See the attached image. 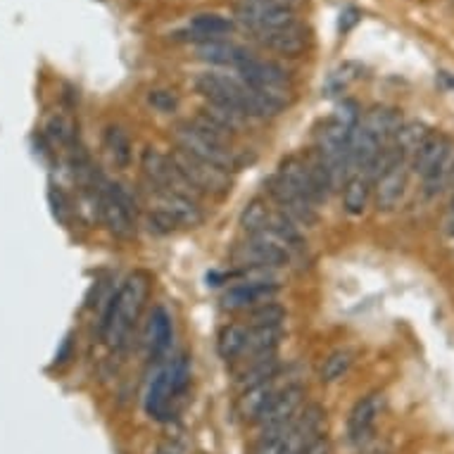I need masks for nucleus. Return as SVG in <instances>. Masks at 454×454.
Segmentation results:
<instances>
[{
  "mask_svg": "<svg viewBox=\"0 0 454 454\" xmlns=\"http://www.w3.org/2000/svg\"><path fill=\"white\" fill-rule=\"evenodd\" d=\"M450 186L454 188V167H452V176H450Z\"/></svg>",
  "mask_w": 454,
  "mask_h": 454,
  "instance_id": "nucleus-41",
  "label": "nucleus"
},
{
  "mask_svg": "<svg viewBox=\"0 0 454 454\" xmlns=\"http://www.w3.org/2000/svg\"><path fill=\"white\" fill-rule=\"evenodd\" d=\"M236 29V22L231 17H223L219 12H200V15L191 17L186 31L184 34H191V41L195 43H207V41H219V38H226L229 34H233Z\"/></svg>",
  "mask_w": 454,
  "mask_h": 454,
  "instance_id": "nucleus-19",
  "label": "nucleus"
},
{
  "mask_svg": "<svg viewBox=\"0 0 454 454\" xmlns=\"http://www.w3.org/2000/svg\"><path fill=\"white\" fill-rule=\"evenodd\" d=\"M278 293H281V288H278V283L274 278H247V281L236 283L223 293L222 305L226 309L247 312V309H254V307L264 305V302H274L278 298Z\"/></svg>",
  "mask_w": 454,
  "mask_h": 454,
  "instance_id": "nucleus-14",
  "label": "nucleus"
},
{
  "mask_svg": "<svg viewBox=\"0 0 454 454\" xmlns=\"http://www.w3.org/2000/svg\"><path fill=\"white\" fill-rule=\"evenodd\" d=\"M410 162L400 153H395L393 145L383 150V155L376 167L373 176L372 200L379 212H393L404 200L407 186H410Z\"/></svg>",
  "mask_w": 454,
  "mask_h": 454,
  "instance_id": "nucleus-5",
  "label": "nucleus"
},
{
  "mask_svg": "<svg viewBox=\"0 0 454 454\" xmlns=\"http://www.w3.org/2000/svg\"><path fill=\"white\" fill-rule=\"evenodd\" d=\"M373 172H350L345 179L340 193H343V209L350 216L364 215L366 205L372 200Z\"/></svg>",
  "mask_w": 454,
  "mask_h": 454,
  "instance_id": "nucleus-21",
  "label": "nucleus"
},
{
  "mask_svg": "<svg viewBox=\"0 0 454 454\" xmlns=\"http://www.w3.org/2000/svg\"><path fill=\"white\" fill-rule=\"evenodd\" d=\"M383 407H386V395L373 390V393H366L364 397H359L355 407L348 414V438H350L352 445H366L372 442V435L376 431V421L383 414Z\"/></svg>",
  "mask_w": 454,
  "mask_h": 454,
  "instance_id": "nucleus-13",
  "label": "nucleus"
},
{
  "mask_svg": "<svg viewBox=\"0 0 454 454\" xmlns=\"http://www.w3.org/2000/svg\"><path fill=\"white\" fill-rule=\"evenodd\" d=\"M150 276L145 271L129 274L117 291L112 293L103 307V319H100V338L107 348L120 350L127 343L129 335L141 319L143 307L148 300Z\"/></svg>",
  "mask_w": 454,
  "mask_h": 454,
  "instance_id": "nucleus-1",
  "label": "nucleus"
},
{
  "mask_svg": "<svg viewBox=\"0 0 454 454\" xmlns=\"http://www.w3.org/2000/svg\"><path fill=\"white\" fill-rule=\"evenodd\" d=\"M442 231H445L450 239H454V195L452 200H450V205H447L445 219H442Z\"/></svg>",
  "mask_w": 454,
  "mask_h": 454,
  "instance_id": "nucleus-36",
  "label": "nucleus"
},
{
  "mask_svg": "<svg viewBox=\"0 0 454 454\" xmlns=\"http://www.w3.org/2000/svg\"><path fill=\"white\" fill-rule=\"evenodd\" d=\"M454 167V143L450 136L431 131L419 150L411 155L410 169L421 179L426 198H435L450 188Z\"/></svg>",
  "mask_w": 454,
  "mask_h": 454,
  "instance_id": "nucleus-4",
  "label": "nucleus"
},
{
  "mask_svg": "<svg viewBox=\"0 0 454 454\" xmlns=\"http://www.w3.org/2000/svg\"><path fill=\"white\" fill-rule=\"evenodd\" d=\"M300 454H331V445H328L326 438H319L317 442H312V445L307 447V450H302Z\"/></svg>",
  "mask_w": 454,
  "mask_h": 454,
  "instance_id": "nucleus-37",
  "label": "nucleus"
},
{
  "mask_svg": "<svg viewBox=\"0 0 454 454\" xmlns=\"http://www.w3.org/2000/svg\"><path fill=\"white\" fill-rule=\"evenodd\" d=\"M155 454H184V447L179 442H164L155 450Z\"/></svg>",
  "mask_w": 454,
  "mask_h": 454,
  "instance_id": "nucleus-39",
  "label": "nucleus"
},
{
  "mask_svg": "<svg viewBox=\"0 0 454 454\" xmlns=\"http://www.w3.org/2000/svg\"><path fill=\"white\" fill-rule=\"evenodd\" d=\"M305 395L307 390L300 386V383H291V386L278 387L274 397H271V403L264 407L260 419L254 421V426H260L262 433L283 431V428H288V426L298 419L300 411H302Z\"/></svg>",
  "mask_w": 454,
  "mask_h": 454,
  "instance_id": "nucleus-11",
  "label": "nucleus"
},
{
  "mask_svg": "<svg viewBox=\"0 0 454 454\" xmlns=\"http://www.w3.org/2000/svg\"><path fill=\"white\" fill-rule=\"evenodd\" d=\"M240 3H246V0H240Z\"/></svg>",
  "mask_w": 454,
  "mask_h": 454,
  "instance_id": "nucleus-42",
  "label": "nucleus"
},
{
  "mask_svg": "<svg viewBox=\"0 0 454 454\" xmlns=\"http://www.w3.org/2000/svg\"><path fill=\"white\" fill-rule=\"evenodd\" d=\"M278 386H276L274 380H267V383H260V386L246 387V390H240L239 404H236V410H239V417L247 424H254L260 414L264 411L269 403H271V397L276 395Z\"/></svg>",
  "mask_w": 454,
  "mask_h": 454,
  "instance_id": "nucleus-24",
  "label": "nucleus"
},
{
  "mask_svg": "<svg viewBox=\"0 0 454 454\" xmlns=\"http://www.w3.org/2000/svg\"><path fill=\"white\" fill-rule=\"evenodd\" d=\"M236 72L260 96L274 100L281 107L288 105V72L281 65H276L271 60H262V58H254L253 55Z\"/></svg>",
  "mask_w": 454,
  "mask_h": 454,
  "instance_id": "nucleus-9",
  "label": "nucleus"
},
{
  "mask_svg": "<svg viewBox=\"0 0 454 454\" xmlns=\"http://www.w3.org/2000/svg\"><path fill=\"white\" fill-rule=\"evenodd\" d=\"M48 198H51V205H52V212H55V216H58L60 222H65V212H67V202H65V195H62L58 188H51Z\"/></svg>",
  "mask_w": 454,
  "mask_h": 454,
  "instance_id": "nucleus-35",
  "label": "nucleus"
},
{
  "mask_svg": "<svg viewBox=\"0 0 454 454\" xmlns=\"http://www.w3.org/2000/svg\"><path fill=\"white\" fill-rule=\"evenodd\" d=\"M174 403H176V395L172 387V366L167 364L162 369H157L155 376L150 379L148 390H145V414L155 421H167L172 417Z\"/></svg>",
  "mask_w": 454,
  "mask_h": 454,
  "instance_id": "nucleus-17",
  "label": "nucleus"
},
{
  "mask_svg": "<svg viewBox=\"0 0 454 454\" xmlns=\"http://www.w3.org/2000/svg\"><path fill=\"white\" fill-rule=\"evenodd\" d=\"M174 167L186 179V184L193 188L198 195H226L231 191V176L223 169H216L212 164L200 162L195 157L181 153L179 148L174 150L172 155Z\"/></svg>",
  "mask_w": 454,
  "mask_h": 454,
  "instance_id": "nucleus-10",
  "label": "nucleus"
},
{
  "mask_svg": "<svg viewBox=\"0 0 454 454\" xmlns=\"http://www.w3.org/2000/svg\"><path fill=\"white\" fill-rule=\"evenodd\" d=\"M198 58L219 67H233L239 69L247 58H253V52L243 48V45L233 43L229 38H219V41H207V43L198 45Z\"/></svg>",
  "mask_w": 454,
  "mask_h": 454,
  "instance_id": "nucleus-20",
  "label": "nucleus"
},
{
  "mask_svg": "<svg viewBox=\"0 0 454 454\" xmlns=\"http://www.w3.org/2000/svg\"><path fill=\"white\" fill-rule=\"evenodd\" d=\"M355 357H357V355H355V350H350V348H338V350L331 352L319 366L321 383L331 386V383H338L340 379H345L348 372L352 369V364H355Z\"/></svg>",
  "mask_w": 454,
  "mask_h": 454,
  "instance_id": "nucleus-29",
  "label": "nucleus"
},
{
  "mask_svg": "<svg viewBox=\"0 0 454 454\" xmlns=\"http://www.w3.org/2000/svg\"><path fill=\"white\" fill-rule=\"evenodd\" d=\"M141 172L145 176V184L148 188H160V191H174V193L193 195V198H200L195 193L193 188L188 186L186 179L181 176L179 169L174 167L172 157L162 155L160 150L145 148L141 153Z\"/></svg>",
  "mask_w": 454,
  "mask_h": 454,
  "instance_id": "nucleus-12",
  "label": "nucleus"
},
{
  "mask_svg": "<svg viewBox=\"0 0 454 454\" xmlns=\"http://www.w3.org/2000/svg\"><path fill=\"white\" fill-rule=\"evenodd\" d=\"M69 348H72V338H67V340H65V345H62V350L58 352V357H55V364H62V362H67Z\"/></svg>",
  "mask_w": 454,
  "mask_h": 454,
  "instance_id": "nucleus-40",
  "label": "nucleus"
},
{
  "mask_svg": "<svg viewBox=\"0 0 454 454\" xmlns=\"http://www.w3.org/2000/svg\"><path fill=\"white\" fill-rule=\"evenodd\" d=\"M195 89L207 103L229 107V110L243 114L246 120H267V117H274L283 110L281 105H276L274 100H269L254 89H250L239 74L229 76L205 72L195 79Z\"/></svg>",
  "mask_w": 454,
  "mask_h": 454,
  "instance_id": "nucleus-2",
  "label": "nucleus"
},
{
  "mask_svg": "<svg viewBox=\"0 0 454 454\" xmlns=\"http://www.w3.org/2000/svg\"><path fill=\"white\" fill-rule=\"evenodd\" d=\"M431 136V129L426 127L424 121H403V127L397 129V134L393 138V145L395 153H400V155L410 162L411 155L417 153L419 145L426 141Z\"/></svg>",
  "mask_w": 454,
  "mask_h": 454,
  "instance_id": "nucleus-28",
  "label": "nucleus"
},
{
  "mask_svg": "<svg viewBox=\"0 0 454 454\" xmlns=\"http://www.w3.org/2000/svg\"><path fill=\"white\" fill-rule=\"evenodd\" d=\"M283 340V326H247V343L243 350V362L271 357L278 352Z\"/></svg>",
  "mask_w": 454,
  "mask_h": 454,
  "instance_id": "nucleus-23",
  "label": "nucleus"
},
{
  "mask_svg": "<svg viewBox=\"0 0 454 454\" xmlns=\"http://www.w3.org/2000/svg\"><path fill=\"white\" fill-rule=\"evenodd\" d=\"M45 136L52 145H62V148H74L76 131L72 120L62 117V114H52L51 120L45 121Z\"/></svg>",
  "mask_w": 454,
  "mask_h": 454,
  "instance_id": "nucleus-31",
  "label": "nucleus"
},
{
  "mask_svg": "<svg viewBox=\"0 0 454 454\" xmlns=\"http://www.w3.org/2000/svg\"><path fill=\"white\" fill-rule=\"evenodd\" d=\"M233 260L243 269H264L274 271L286 264H291L293 253L283 246L281 240L271 236L269 231H262L257 236H247L246 243H240L233 250Z\"/></svg>",
  "mask_w": 454,
  "mask_h": 454,
  "instance_id": "nucleus-8",
  "label": "nucleus"
},
{
  "mask_svg": "<svg viewBox=\"0 0 454 454\" xmlns=\"http://www.w3.org/2000/svg\"><path fill=\"white\" fill-rule=\"evenodd\" d=\"M233 15L250 34L286 27V24L298 22L295 20V0H246L236 3Z\"/></svg>",
  "mask_w": 454,
  "mask_h": 454,
  "instance_id": "nucleus-7",
  "label": "nucleus"
},
{
  "mask_svg": "<svg viewBox=\"0 0 454 454\" xmlns=\"http://www.w3.org/2000/svg\"><path fill=\"white\" fill-rule=\"evenodd\" d=\"M174 340V324L172 314L167 312L164 307H155L150 314L148 333H145V345H148V359L150 362H162L169 350H172Z\"/></svg>",
  "mask_w": 454,
  "mask_h": 454,
  "instance_id": "nucleus-18",
  "label": "nucleus"
},
{
  "mask_svg": "<svg viewBox=\"0 0 454 454\" xmlns=\"http://www.w3.org/2000/svg\"><path fill=\"white\" fill-rule=\"evenodd\" d=\"M286 309L278 302H264V305L247 309V326H283Z\"/></svg>",
  "mask_w": 454,
  "mask_h": 454,
  "instance_id": "nucleus-32",
  "label": "nucleus"
},
{
  "mask_svg": "<svg viewBox=\"0 0 454 454\" xmlns=\"http://www.w3.org/2000/svg\"><path fill=\"white\" fill-rule=\"evenodd\" d=\"M359 127L366 129L383 145H390L397 129L403 127V117L393 107H372L364 117H359Z\"/></svg>",
  "mask_w": 454,
  "mask_h": 454,
  "instance_id": "nucleus-22",
  "label": "nucleus"
},
{
  "mask_svg": "<svg viewBox=\"0 0 454 454\" xmlns=\"http://www.w3.org/2000/svg\"><path fill=\"white\" fill-rule=\"evenodd\" d=\"M269 216H271V207L264 200H250L240 212V229L247 236H257L267 229Z\"/></svg>",
  "mask_w": 454,
  "mask_h": 454,
  "instance_id": "nucleus-30",
  "label": "nucleus"
},
{
  "mask_svg": "<svg viewBox=\"0 0 454 454\" xmlns=\"http://www.w3.org/2000/svg\"><path fill=\"white\" fill-rule=\"evenodd\" d=\"M247 343V324H229L216 335V352L223 362H239Z\"/></svg>",
  "mask_w": 454,
  "mask_h": 454,
  "instance_id": "nucleus-26",
  "label": "nucleus"
},
{
  "mask_svg": "<svg viewBox=\"0 0 454 454\" xmlns=\"http://www.w3.org/2000/svg\"><path fill=\"white\" fill-rule=\"evenodd\" d=\"M150 191L155 195V209L172 216L179 229H198L205 222V212H202L200 202L193 195L160 191V188H150Z\"/></svg>",
  "mask_w": 454,
  "mask_h": 454,
  "instance_id": "nucleus-15",
  "label": "nucleus"
},
{
  "mask_svg": "<svg viewBox=\"0 0 454 454\" xmlns=\"http://www.w3.org/2000/svg\"><path fill=\"white\" fill-rule=\"evenodd\" d=\"M357 454H390V450L383 442H366V445L359 447Z\"/></svg>",
  "mask_w": 454,
  "mask_h": 454,
  "instance_id": "nucleus-38",
  "label": "nucleus"
},
{
  "mask_svg": "<svg viewBox=\"0 0 454 454\" xmlns=\"http://www.w3.org/2000/svg\"><path fill=\"white\" fill-rule=\"evenodd\" d=\"M278 372H281L278 355L253 359V362H243V369L239 372V379H236V383H239L240 390H246V387L260 386V383H267V380L278 379Z\"/></svg>",
  "mask_w": 454,
  "mask_h": 454,
  "instance_id": "nucleus-25",
  "label": "nucleus"
},
{
  "mask_svg": "<svg viewBox=\"0 0 454 454\" xmlns=\"http://www.w3.org/2000/svg\"><path fill=\"white\" fill-rule=\"evenodd\" d=\"M103 145L110 155L112 164L120 169H129V164L134 160V143L129 138V134L121 127H107L103 134Z\"/></svg>",
  "mask_w": 454,
  "mask_h": 454,
  "instance_id": "nucleus-27",
  "label": "nucleus"
},
{
  "mask_svg": "<svg viewBox=\"0 0 454 454\" xmlns=\"http://www.w3.org/2000/svg\"><path fill=\"white\" fill-rule=\"evenodd\" d=\"M145 222H148L150 231L157 233V236H169V233H174L179 229L172 216H167L164 212H160V209L155 207L150 209L148 216H145Z\"/></svg>",
  "mask_w": 454,
  "mask_h": 454,
  "instance_id": "nucleus-33",
  "label": "nucleus"
},
{
  "mask_svg": "<svg viewBox=\"0 0 454 454\" xmlns=\"http://www.w3.org/2000/svg\"><path fill=\"white\" fill-rule=\"evenodd\" d=\"M253 38L262 48L278 52L283 58H298V55H302L307 51V43H309L307 29L300 22L276 27V29L269 31H260V34H253Z\"/></svg>",
  "mask_w": 454,
  "mask_h": 454,
  "instance_id": "nucleus-16",
  "label": "nucleus"
},
{
  "mask_svg": "<svg viewBox=\"0 0 454 454\" xmlns=\"http://www.w3.org/2000/svg\"><path fill=\"white\" fill-rule=\"evenodd\" d=\"M98 195V215L107 226V231L117 240H131L136 236L134 226V200L121 186H110V184H100L96 191Z\"/></svg>",
  "mask_w": 454,
  "mask_h": 454,
  "instance_id": "nucleus-6",
  "label": "nucleus"
},
{
  "mask_svg": "<svg viewBox=\"0 0 454 454\" xmlns=\"http://www.w3.org/2000/svg\"><path fill=\"white\" fill-rule=\"evenodd\" d=\"M174 143L181 153L207 162L216 169L231 172L236 169V155L231 150V136L223 134L222 129L205 117H195V120L181 121L174 127Z\"/></svg>",
  "mask_w": 454,
  "mask_h": 454,
  "instance_id": "nucleus-3",
  "label": "nucleus"
},
{
  "mask_svg": "<svg viewBox=\"0 0 454 454\" xmlns=\"http://www.w3.org/2000/svg\"><path fill=\"white\" fill-rule=\"evenodd\" d=\"M148 103L160 112H174L176 107H179V98L174 96L172 90L155 89L148 93Z\"/></svg>",
  "mask_w": 454,
  "mask_h": 454,
  "instance_id": "nucleus-34",
  "label": "nucleus"
}]
</instances>
